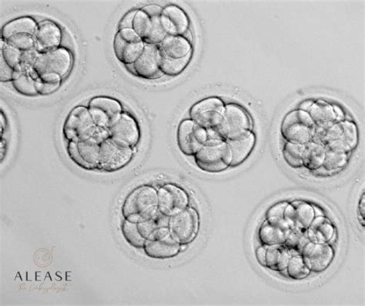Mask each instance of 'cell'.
Here are the masks:
<instances>
[{
	"mask_svg": "<svg viewBox=\"0 0 365 306\" xmlns=\"http://www.w3.org/2000/svg\"><path fill=\"white\" fill-rule=\"evenodd\" d=\"M159 212V191L150 184H142L132 190L121 207L124 219L137 224L146 222Z\"/></svg>",
	"mask_w": 365,
	"mask_h": 306,
	"instance_id": "1",
	"label": "cell"
},
{
	"mask_svg": "<svg viewBox=\"0 0 365 306\" xmlns=\"http://www.w3.org/2000/svg\"><path fill=\"white\" fill-rule=\"evenodd\" d=\"M194 158L199 169L204 172L218 174L230 168L232 154L226 140L210 139L207 140Z\"/></svg>",
	"mask_w": 365,
	"mask_h": 306,
	"instance_id": "2",
	"label": "cell"
},
{
	"mask_svg": "<svg viewBox=\"0 0 365 306\" xmlns=\"http://www.w3.org/2000/svg\"><path fill=\"white\" fill-rule=\"evenodd\" d=\"M252 120L247 111L238 104H227L221 124L216 131L207 133V138L227 141L252 131Z\"/></svg>",
	"mask_w": 365,
	"mask_h": 306,
	"instance_id": "3",
	"label": "cell"
},
{
	"mask_svg": "<svg viewBox=\"0 0 365 306\" xmlns=\"http://www.w3.org/2000/svg\"><path fill=\"white\" fill-rule=\"evenodd\" d=\"M316 125L309 113L302 110L292 111L283 120L281 133L286 142L293 144L309 143L316 133Z\"/></svg>",
	"mask_w": 365,
	"mask_h": 306,
	"instance_id": "4",
	"label": "cell"
},
{
	"mask_svg": "<svg viewBox=\"0 0 365 306\" xmlns=\"http://www.w3.org/2000/svg\"><path fill=\"white\" fill-rule=\"evenodd\" d=\"M97 125L88 108L77 106L69 113L63 127V136L69 142L89 140L96 129Z\"/></svg>",
	"mask_w": 365,
	"mask_h": 306,
	"instance_id": "5",
	"label": "cell"
},
{
	"mask_svg": "<svg viewBox=\"0 0 365 306\" xmlns=\"http://www.w3.org/2000/svg\"><path fill=\"white\" fill-rule=\"evenodd\" d=\"M134 155L133 148L111 138L100 145L98 170L116 172L130 163Z\"/></svg>",
	"mask_w": 365,
	"mask_h": 306,
	"instance_id": "6",
	"label": "cell"
},
{
	"mask_svg": "<svg viewBox=\"0 0 365 306\" xmlns=\"http://www.w3.org/2000/svg\"><path fill=\"white\" fill-rule=\"evenodd\" d=\"M225 104L218 97L202 99L192 106L189 111L190 119L205 129L213 133L221 124L225 113Z\"/></svg>",
	"mask_w": 365,
	"mask_h": 306,
	"instance_id": "7",
	"label": "cell"
},
{
	"mask_svg": "<svg viewBox=\"0 0 365 306\" xmlns=\"http://www.w3.org/2000/svg\"><path fill=\"white\" fill-rule=\"evenodd\" d=\"M73 56L67 49L58 47L52 51L40 54L35 61L33 70L38 77L46 74L65 76L72 67Z\"/></svg>",
	"mask_w": 365,
	"mask_h": 306,
	"instance_id": "8",
	"label": "cell"
},
{
	"mask_svg": "<svg viewBox=\"0 0 365 306\" xmlns=\"http://www.w3.org/2000/svg\"><path fill=\"white\" fill-rule=\"evenodd\" d=\"M170 236L181 245H188L194 241L199 231V216L194 208L188 207L170 217Z\"/></svg>",
	"mask_w": 365,
	"mask_h": 306,
	"instance_id": "9",
	"label": "cell"
},
{
	"mask_svg": "<svg viewBox=\"0 0 365 306\" xmlns=\"http://www.w3.org/2000/svg\"><path fill=\"white\" fill-rule=\"evenodd\" d=\"M145 42L133 28L119 30L113 41V52L124 65L133 64L144 51Z\"/></svg>",
	"mask_w": 365,
	"mask_h": 306,
	"instance_id": "10",
	"label": "cell"
},
{
	"mask_svg": "<svg viewBox=\"0 0 365 306\" xmlns=\"http://www.w3.org/2000/svg\"><path fill=\"white\" fill-rule=\"evenodd\" d=\"M207 140V131L191 119L182 120L177 127V146L186 156H195Z\"/></svg>",
	"mask_w": 365,
	"mask_h": 306,
	"instance_id": "11",
	"label": "cell"
},
{
	"mask_svg": "<svg viewBox=\"0 0 365 306\" xmlns=\"http://www.w3.org/2000/svg\"><path fill=\"white\" fill-rule=\"evenodd\" d=\"M159 211L171 217L189 207L190 196L176 184H164L159 190Z\"/></svg>",
	"mask_w": 365,
	"mask_h": 306,
	"instance_id": "12",
	"label": "cell"
},
{
	"mask_svg": "<svg viewBox=\"0 0 365 306\" xmlns=\"http://www.w3.org/2000/svg\"><path fill=\"white\" fill-rule=\"evenodd\" d=\"M133 31L146 45H160L168 33L161 24V16H150L138 10L133 24Z\"/></svg>",
	"mask_w": 365,
	"mask_h": 306,
	"instance_id": "13",
	"label": "cell"
},
{
	"mask_svg": "<svg viewBox=\"0 0 365 306\" xmlns=\"http://www.w3.org/2000/svg\"><path fill=\"white\" fill-rule=\"evenodd\" d=\"M88 109L96 125L107 129H109L123 113L120 102L108 97H96L91 99Z\"/></svg>",
	"mask_w": 365,
	"mask_h": 306,
	"instance_id": "14",
	"label": "cell"
},
{
	"mask_svg": "<svg viewBox=\"0 0 365 306\" xmlns=\"http://www.w3.org/2000/svg\"><path fill=\"white\" fill-rule=\"evenodd\" d=\"M161 51L159 45H146L140 58L133 63L134 75L142 79L156 80L163 74L160 68Z\"/></svg>",
	"mask_w": 365,
	"mask_h": 306,
	"instance_id": "15",
	"label": "cell"
},
{
	"mask_svg": "<svg viewBox=\"0 0 365 306\" xmlns=\"http://www.w3.org/2000/svg\"><path fill=\"white\" fill-rule=\"evenodd\" d=\"M302 255L311 272L320 273L332 264L334 251L330 244H316L310 241L304 248Z\"/></svg>",
	"mask_w": 365,
	"mask_h": 306,
	"instance_id": "16",
	"label": "cell"
},
{
	"mask_svg": "<svg viewBox=\"0 0 365 306\" xmlns=\"http://www.w3.org/2000/svg\"><path fill=\"white\" fill-rule=\"evenodd\" d=\"M290 231L291 227L284 218L270 217L261 224L259 239L263 245H283Z\"/></svg>",
	"mask_w": 365,
	"mask_h": 306,
	"instance_id": "17",
	"label": "cell"
},
{
	"mask_svg": "<svg viewBox=\"0 0 365 306\" xmlns=\"http://www.w3.org/2000/svg\"><path fill=\"white\" fill-rule=\"evenodd\" d=\"M111 138L134 148L140 139V127L136 120L123 113L109 128Z\"/></svg>",
	"mask_w": 365,
	"mask_h": 306,
	"instance_id": "18",
	"label": "cell"
},
{
	"mask_svg": "<svg viewBox=\"0 0 365 306\" xmlns=\"http://www.w3.org/2000/svg\"><path fill=\"white\" fill-rule=\"evenodd\" d=\"M33 37L35 49L42 54L60 47L63 34L58 25L47 19L38 24Z\"/></svg>",
	"mask_w": 365,
	"mask_h": 306,
	"instance_id": "19",
	"label": "cell"
},
{
	"mask_svg": "<svg viewBox=\"0 0 365 306\" xmlns=\"http://www.w3.org/2000/svg\"><path fill=\"white\" fill-rule=\"evenodd\" d=\"M316 218L314 205L304 201L289 203L284 213V218L291 230L298 229L307 231Z\"/></svg>",
	"mask_w": 365,
	"mask_h": 306,
	"instance_id": "20",
	"label": "cell"
},
{
	"mask_svg": "<svg viewBox=\"0 0 365 306\" xmlns=\"http://www.w3.org/2000/svg\"><path fill=\"white\" fill-rule=\"evenodd\" d=\"M161 24L168 35H184L189 31L190 20L181 7L168 5L163 9Z\"/></svg>",
	"mask_w": 365,
	"mask_h": 306,
	"instance_id": "21",
	"label": "cell"
},
{
	"mask_svg": "<svg viewBox=\"0 0 365 306\" xmlns=\"http://www.w3.org/2000/svg\"><path fill=\"white\" fill-rule=\"evenodd\" d=\"M143 249L150 259L166 260L176 257L181 252V245L168 234L161 239L147 240Z\"/></svg>",
	"mask_w": 365,
	"mask_h": 306,
	"instance_id": "22",
	"label": "cell"
},
{
	"mask_svg": "<svg viewBox=\"0 0 365 306\" xmlns=\"http://www.w3.org/2000/svg\"><path fill=\"white\" fill-rule=\"evenodd\" d=\"M325 159L323 163L325 169L328 172L340 170L345 167L352 154V149L341 140H336L325 146Z\"/></svg>",
	"mask_w": 365,
	"mask_h": 306,
	"instance_id": "23",
	"label": "cell"
},
{
	"mask_svg": "<svg viewBox=\"0 0 365 306\" xmlns=\"http://www.w3.org/2000/svg\"><path fill=\"white\" fill-rule=\"evenodd\" d=\"M227 142L232 154L230 167L236 168L242 165L253 152L256 144V137L252 131H250L238 138Z\"/></svg>",
	"mask_w": 365,
	"mask_h": 306,
	"instance_id": "24",
	"label": "cell"
},
{
	"mask_svg": "<svg viewBox=\"0 0 365 306\" xmlns=\"http://www.w3.org/2000/svg\"><path fill=\"white\" fill-rule=\"evenodd\" d=\"M307 234L311 243L329 244L334 236L335 229L330 219L325 216H317L307 230Z\"/></svg>",
	"mask_w": 365,
	"mask_h": 306,
	"instance_id": "25",
	"label": "cell"
},
{
	"mask_svg": "<svg viewBox=\"0 0 365 306\" xmlns=\"http://www.w3.org/2000/svg\"><path fill=\"white\" fill-rule=\"evenodd\" d=\"M169 220L170 217L161 214L159 211L152 218L138 223V230L146 240L161 239L170 234Z\"/></svg>",
	"mask_w": 365,
	"mask_h": 306,
	"instance_id": "26",
	"label": "cell"
},
{
	"mask_svg": "<svg viewBox=\"0 0 365 306\" xmlns=\"http://www.w3.org/2000/svg\"><path fill=\"white\" fill-rule=\"evenodd\" d=\"M161 51L173 59H181L191 54L190 41L184 35H168L159 45Z\"/></svg>",
	"mask_w": 365,
	"mask_h": 306,
	"instance_id": "27",
	"label": "cell"
},
{
	"mask_svg": "<svg viewBox=\"0 0 365 306\" xmlns=\"http://www.w3.org/2000/svg\"><path fill=\"white\" fill-rule=\"evenodd\" d=\"M291 256L284 244L268 246L266 267L271 271L282 273L287 268Z\"/></svg>",
	"mask_w": 365,
	"mask_h": 306,
	"instance_id": "28",
	"label": "cell"
},
{
	"mask_svg": "<svg viewBox=\"0 0 365 306\" xmlns=\"http://www.w3.org/2000/svg\"><path fill=\"white\" fill-rule=\"evenodd\" d=\"M38 26V24L35 22V20L31 17H22L14 19L3 26L1 40L6 41L12 37V35L21 33L34 35L35 31H37Z\"/></svg>",
	"mask_w": 365,
	"mask_h": 306,
	"instance_id": "29",
	"label": "cell"
},
{
	"mask_svg": "<svg viewBox=\"0 0 365 306\" xmlns=\"http://www.w3.org/2000/svg\"><path fill=\"white\" fill-rule=\"evenodd\" d=\"M325 147L316 141L305 145L302 155L303 166L311 170H316L323 166L325 159Z\"/></svg>",
	"mask_w": 365,
	"mask_h": 306,
	"instance_id": "30",
	"label": "cell"
},
{
	"mask_svg": "<svg viewBox=\"0 0 365 306\" xmlns=\"http://www.w3.org/2000/svg\"><path fill=\"white\" fill-rule=\"evenodd\" d=\"M307 113H309L316 127H323L339 122L333 106L324 102L312 104Z\"/></svg>",
	"mask_w": 365,
	"mask_h": 306,
	"instance_id": "31",
	"label": "cell"
},
{
	"mask_svg": "<svg viewBox=\"0 0 365 306\" xmlns=\"http://www.w3.org/2000/svg\"><path fill=\"white\" fill-rule=\"evenodd\" d=\"M161 51V49H160ZM191 54L181 59H173L161 51L160 68L163 75L175 76L181 74L190 63Z\"/></svg>",
	"mask_w": 365,
	"mask_h": 306,
	"instance_id": "32",
	"label": "cell"
},
{
	"mask_svg": "<svg viewBox=\"0 0 365 306\" xmlns=\"http://www.w3.org/2000/svg\"><path fill=\"white\" fill-rule=\"evenodd\" d=\"M120 231L122 236L131 247L137 249L144 248L147 240L142 236L137 223L124 219L120 226Z\"/></svg>",
	"mask_w": 365,
	"mask_h": 306,
	"instance_id": "33",
	"label": "cell"
},
{
	"mask_svg": "<svg viewBox=\"0 0 365 306\" xmlns=\"http://www.w3.org/2000/svg\"><path fill=\"white\" fill-rule=\"evenodd\" d=\"M285 272L290 279L293 280H305L311 273L309 268L306 265L302 255L291 256Z\"/></svg>",
	"mask_w": 365,
	"mask_h": 306,
	"instance_id": "34",
	"label": "cell"
},
{
	"mask_svg": "<svg viewBox=\"0 0 365 306\" xmlns=\"http://www.w3.org/2000/svg\"><path fill=\"white\" fill-rule=\"evenodd\" d=\"M62 77L56 74H46L35 79V87L38 95L47 96L53 94L61 86Z\"/></svg>",
	"mask_w": 365,
	"mask_h": 306,
	"instance_id": "35",
	"label": "cell"
},
{
	"mask_svg": "<svg viewBox=\"0 0 365 306\" xmlns=\"http://www.w3.org/2000/svg\"><path fill=\"white\" fill-rule=\"evenodd\" d=\"M79 152L82 158L95 170H98L99 163L100 145L90 140L76 143Z\"/></svg>",
	"mask_w": 365,
	"mask_h": 306,
	"instance_id": "36",
	"label": "cell"
},
{
	"mask_svg": "<svg viewBox=\"0 0 365 306\" xmlns=\"http://www.w3.org/2000/svg\"><path fill=\"white\" fill-rule=\"evenodd\" d=\"M310 243L307 231L298 229L291 230L284 245L288 247L292 255H302L305 246Z\"/></svg>",
	"mask_w": 365,
	"mask_h": 306,
	"instance_id": "37",
	"label": "cell"
},
{
	"mask_svg": "<svg viewBox=\"0 0 365 306\" xmlns=\"http://www.w3.org/2000/svg\"><path fill=\"white\" fill-rule=\"evenodd\" d=\"M305 145H298L286 142L282 153L284 159L288 165L293 168L304 167L302 155Z\"/></svg>",
	"mask_w": 365,
	"mask_h": 306,
	"instance_id": "38",
	"label": "cell"
},
{
	"mask_svg": "<svg viewBox=\"0 0 365 306\" xmlns=\"http://www.w3.org/2000/svg\"><path fill=\"white\" fill-rule=\"evenodd\" d=\"M13 86L19 94L26 97H35L38 95L35 87V79L29 74L23 73L13 82Z\"/></svg>",
	"mask_w": 365,
	"mask_h": 306,
	"instance_id": "39",
	"label": "cell"
},
{
	"mask_svg": "<svg viewBox=\"0 0 365 306\" xmlns=\"http://www.w3.org/2000/svg\"><path fill=\"white\" fill-rule=\"evenodd\" d=\"M7 45L19 49L20 51H31L35 48V39L33 35L26 33H17L12 35L6 41Z\"/></svg>",
	"mask_w": 365,
	"mask_h": 306,
	"instance_id": "40",
	"label": "cell"
},
{
	"mask_svg": "<svg viewBox=\"0 0 365 306\" xmlns=\"http://www.w3.org/2000/svg\"><path fill=\"white\" fill-rule=\"evenodd\" d=\"M0 54H1L0 56H2L10 67L17 71V72H21L19 62L22 51L7 45L4 40H1V53H0Z\"/></svg>",
	"mask_w": 365,
	"mask_h": 306,
	"instance_id": "41",
	"label": "cell"
},
{
	"mask_svg": "<svg viewBox=\"0 0 365 306\" xmlns=\"http://www.w3.org/2000/svg\"><path fill=\"white\" fill-rule=\"evenodd\" d=\"M39 52L35 48L31 49V51L22 52L21 55L19 68L22 73H26L31 74L34 79L38 78L37 74H35L33 70V66L35 61H37Z\"/></svg>",
	"mask_w": 365,
	"mask_h": 306,
	"instance_id": "42",
	"label": "cell"
},
{
	"mask_svg": "<svg viewBox=\"0 0 365 306\" xmlns=\"http://www.w3.org/2000/svg\"><path fill=\"white\" fill-rule=\"evenodd\" d=\"M343 126V135L341 141L347 145L352 150L357 146V140H359V137H357V127L352 122H341Z\"/></svg>",
	"mask_w": 365,
	"mask_h": 306,
	"instance_id": "43",
	"label": "cell"
},
{
	"mask_svg": "<svg viewBox=\"0 0 365 306\" xmlns=\"http://www.w3.org/2000/svg\"><path fill=\"white\" fill-rule=\"evenodd\" d=\"M67 152L70 159L72 160L77 166L87 170H95L94 168L82 158V156L78 151L77 145L75 142H69Z\"/></svg>",
	"mask_w": 365,
	"mask_h": 306,
	"instance_id": "44",
	"label": "cell"
},
{
	"mask_svg": "<svg viewBox=\"0 0 365 306\" xmlns=\"http://www.w3.org/2000/svg\"><path fill=\"white\" fill-rule=\"evenodd\" d=\"M23 73L17 72L6 63L2 56H0V81L1 82H10L16 80Z\"/></svg>",
	"mask_w": 365,
	"mask_h": 306,
	"instance_id": "45",
	"label": "cell"
},
{
	"mask_svg": "<svg viewBox=\"0 0 365 306\" xmlns=\"http://www.w3.org/2000/svg\"><path fill=\"white\" fill-rule=\"evenodd\" d=\"M110 138L111 134L109 129L103 127L97 126L94 134H92V137L89 140L100 145Z\"/></svg>",
	"mask_w": 365,
	"mask_h": 306,
	"instance_id": "46",
	"label": "cell"
},
{
	"mask_svg": "<svg viewBox=\"0 0 365 306\" xmlns=\"http://www.w3.org/2000/svg\"><path fill=\"white\" fill-rule=\"evenodd\" d=\"M288 204L289 202H279L277 204H274L268 210L266 217L284 218V213Z\"/></svg>",
	"mask_w": 365,
	"mask_h": 306,
	"instance_id": "47",
	"label": "cell"
},
{
	"mask_svg": "<svg viewBox=\"0 0 365 306\" xmlns=\"http://www.w3.org/2000/svg\"><path fill=\"white\" fill-rule=\"evenodd\" d=\"M138 10L129 11L125 14V16L122 18L119 24V30L128 29V28H133V24L136 13Z\"/></svg>",
	"mask_w": 365,
	"mask_h": 306,
	"instance_id": "48",
	"label": "cell"
},
{
	"mask_svg": "<svg viewBox=\"0 0 365 306\" xmlns=\"http://www.w3.org/2000/svg\"><path fill=\"white\" fill-rule=\"evenodd\" d=\"M266 245H261L256 249V258L257 261L260 263V265L266 267V255H267Z\"/></svg>",
	"mask_w": 365,
	"mask_h": 306,
	"instance_id": "49",
	"label": "cell"
},
{
	"mask_svg": "<svg viewBox=\"0 0 365 306\" xmlns=\"http://www.w3.org/2000/svg\"><path fill=\"white\" fill-rule=\"evenodd\" d=\"M163 9V7L159 5L150 4L143 7L141 10L150 16H161Z\"/></svg>",
	"mask_w": 365,
	"mask_h": 306,
	"instance_id": "50",
	"label": "cell"
},
{
	"mask_svg": "<svg viewBox=\"0 0 365 306\" xmlns=\"http://www.w3.org/2000/svg\"><path fill=\"white\" fill-rule=\"evenodd\" d=\"M336 118H337L338 122H341V120L343 118V113L339 106H333Z\"/></svg>",
	"mask_w": 365,
	"mask_h": 306,
	"instance_id": "51",
	"label": "cell"
},
{
	"mask_svg": "<svg viewBox=\"0 0 365 306\" xmlns=\"http://www.w3.org/2000/svg\"><path fill=\"white\" fill-rule=\"evenodd\" d=\"M359 209L360 211L362 210V216L363 218H364V211H365V197L364 195H363L362 198L361 199L360 204H359Z\"/></svg>",
	"mask_w": 365,
	"mask_h": 306,
	"instance_id": "52",
	"label": "cell"
}]
</instances>
